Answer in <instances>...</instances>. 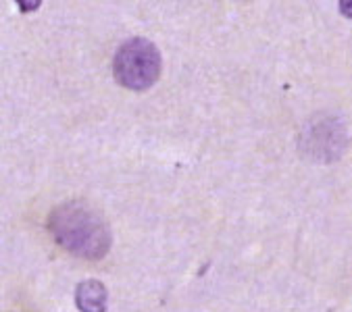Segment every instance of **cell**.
I'll return each instance as SVG.
<instances>
[{
    "label": "cell",
    "instance_id": "3",
    "mask_svg": "<svg viewBox=\"0 0 352 312\" xmlns=\"http://www.w3.org/2000/svg\"><path fill=\"white\" fill-rule=\"evenodd\" d=\"M107 287L96 281L88 279L78 285L76 302L82 312H107Z\"/></svg>",
    "mask_w": 352,
    "mask_h": 312
},
{
    "label": "cell",
    "instance_id": "2",
    "mask_svg": "<svg viewBox=\"0 0 352 312\" xmlns=\"http://www.w3.org/2000/svg\"><path fill=\"white\" fill-rule=\"evenodd\" d=\"M161 65V52L151 40L131 38L117 50L113 58V73L123 88L142 92L157 84Z\"/></svg>",
    "mask_w": 352,
    "mask_h": 312
},
{
    "label": "cell",
    "instance_id": "1",
    "mask_svg": "<svg viewBox=\"0 0 352 312\" xmlns=\"http://www.w3.org/2000/svg\"><path fill=\"white\" fill-rule=\"evenodd\" d=\"M46 227L58 246L88 260H100L111 248V229L107 221L84 200H69L56 206Z\"/></svg>",
    "mask_w": 352,
    "mask_h": 312
},
{
    "label": "cell",
    "instance_id": "4",
    "mask_svg": "<svg viewBox=\"0 0 352 312\" xmlns=\"http://www.w3.org/2000/svg\"><path fill=\"white\" fill-rule=\"evenodd\" d=\"M340 7H342V13L346 17H352V3H340Z\"/></svg>",
    "mask_w": 352,
    "mask_h": 312
}]
</instances>
